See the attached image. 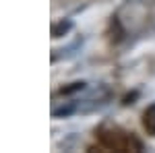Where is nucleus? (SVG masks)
<instances>
[{"label": "nucleus", "mask_w": 155, "mask_h": 153, "mask_svg": "<svg viewBox=\"0 0 155 153\" xmlns=\"http://www.w3.org/2000/svg\"><path fill=\"white\" fill-rule=\"evenodd\" d=\"M68 29H71V25L64 23V21H62V23H58V25H54V27H52V37H60V35H64V33H66Z\"/></svg>", "instance_id": "3"}, {"label": "nucleus", "mask_w": 155, "mask_h": 153, "mask_svg": "<svg viewBox=\"0 0 155 153\" xmlns=\"http://www.w3.org/2000/svg\"><path fill=\"white\" fill-rule=\"evenodd\" d=\"M143 128L147 130V135L155 137V104H151V106L145 110V114H143Z\"/></svg>", "instance_id": "2"}, {"label": "nucleus", "mask_w": 155, "mask_h": 153, "mask_svg": "<svg viewBox=\"0 0 155 153\" xmlns=\"http://www.w3.org/2000/svg\"><path fill=\"white\" fill-rule=\"evenodd\" d=\"M79 89H83V83H72L71 87H62V89H60V95L72 93V91H79Z\"/></svg>", "instance_id": "4"}, {"label": "nucleus", "mask_w": 155, "mask_h": 153, "mask_svg": "<svg viewBox=\"0 0 155 153\" xmlns=\"http://www.w3.org/2000/svg\"><path fill=\"white\" fill-rule=\"evenodd\" d=\"M97 139L99 143L106 147V149H112V151H118V153H137L143 149V143L139 141L134 135H128V132H122L118 128H106V126H101V128L95 130Z\"/></svg>", "instance_id": "1"}]
</instances>
